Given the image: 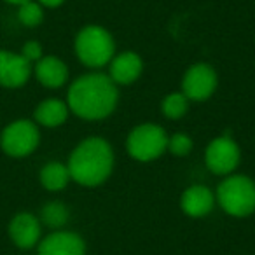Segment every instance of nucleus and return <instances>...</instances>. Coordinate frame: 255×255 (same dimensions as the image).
I'll use <instances>...</instances> for the list:
<instances>
[{"label": "nucleus", "instance_id": "1", "mask_svg": "<svg viewBox=\"0 0 255 255\" xmlns=\"http://www.w3.org/2000/svg\"><path fill=\"white\" fill-rule=\"evenodd\" d=\"M116 103L117 86L110 75H82L68 89V107L82 119H103L112 114Z\"/></svg>", "mask_w": 255, "mask_h": 255}, {"label": "nucleus", "instance_id": "2", "mask_svg": "<svg viewBox=\"0 0 255 255\" xmlns=\"http://www.w3.org/2000/svg\"><path fill=\"white\" fill-rule=\"evenodd\" d=\"M114 166L112 147L103 138H88L72 152L68 171L77 184L95 187L107 180Z\"/></svg>", "mask_w": 255, "mask_h": 255}, {"label": "nucleus", "instance_id": "3", "mask_svg": "<svg viewBox=\"0 0 255 255\" xmlns=\"http://www.w3.org/2000/svg\"><path fill=\"white\" fill-rule=\"evenodd\" d=\"M217 199L229 215L247 217L255 210V184L245 175H234L219 185Z\"/></svg>", "mask_w": 255, "mask_h": 255}, {"label": "nucleus", "instance_id": "4", "mask_svg": "<svg viewBox=\"0 0 255 255\" xmlns=\"http://www.w3.org/2000/svg\"><path fill=\"white\" fill-rule=\"evenodd\" d=\"M75 53L88 67H103L114 58V40L102 26H86L75 39Z\"/></svg>", "mask_w": 255, "mask_h": 255}, {"label": "nucleus", "instance_id": "5", "mask_svg": "<svg viewBox=\"0 0 255 255\" xmlns=\"http://www.w3.org/2000/svg\"><path fill=\"white\" fill-rule=\"evenodd\" d=\"M168 149V136L157 124L136 126L128 136V152L138 161H152Z\"/></svg>", "mask_w": 255, "mask_h": 255}, {"label": "nucleus", "instance_id": "6", "mask_svg": "<svg viewBox=\"0 0 255 255\" xmlns=\"http://www.w3.org/2000/svg\"><path fill=\"white\" fill-rule=\"evenodd\" d=\"M39 129L33 123L30 121H16L11 123L4 131H2V149L5 150V154L12 157H25L28 154H32L39 145Z\"/></svg>", "mask_w": 255, "mask_h": 255}, {"label": "nucleus", "instance_id": "7", "mask_svg": "<svg viewBox=\"0 0 255 255\" xmlns=\"http://www.w3.org/2000/svg\"><path fill=\"white\" fill-rule=\"evenodd\" d=\"M215 88L217 74L206 63H198L189 68L187 74L184 75V82H182V89H184L187 100H196V102L210 98Z\"/></svg>", "mask_w": 255, "mask_h": 255}, {"label": "nucleus", "instance_id": "8", "mask_svg": "<svg viewBox=\"0 0 255 255\" xmlns=\"http://www.w3.org/2000/svg\"><path fill=\"white\" fill-rule=\"evenodd\" d=\"M206 166L217 175L233 171L240 163V147L229 136L215 138L206 149Z\"/></svg>", "mask_w": 255, "mask_h": 255}, {"label": "nucleus", "instance_id": "9", "mask_svg": "<svg viewBox=\"0 0 255 255\" xmlns=\"http://www.w3.org/2000/svg\"><path fill=\"white\" fill-rule=\"evenodd\" d=\"M32 74V65L21 54L0 51V86L19 88L28 81Z\"/></svg>", "mask_w": 255, "mask_h": 255}, {"label": "nucleus", "instance_id": "10", "mask_svg": "<svg viewBox=\"0 0 255 255\" xmlns=\"http://www.w3.org/2000/svg\"><path fill=\"white\" fill-rule=\"evenodd\" d=\"M86 245L82 238L68 231H58L40 241L39 255H84Z\"/></svg>", "mask_w": 255, "mask_h": 255}, {"label": "nucleus", "instance_id": "11", "mask_svg": "<svg viewBox=\"0 0 255 255\" xmlns=\"http://www.w3.org/2000/svg\"><path fill=\"white\" fill-rule=\"evenodd\" d=\"M9 236L19 248H32L40 238V224L32 213H19L9 224Z\"/></svg>", "mask_w": 255, "mask_h": 255}, {"label": "nucleus", "instance_id": "12", "mask_svg": "<svg viewBox=\"0 0 255 255\" xmlns=\"http://www.w3.org/2000/svg\"><path fill=\"white\" fill-rule=\"evenodd\" d=\"M213 192L205 185H192L182 194V210L191 217H205L213 208Z\"/></svg>", "mask_w": 255, "mask_h": 255}, {"label": "nucleus", "instance_id": "13", "mask_svg": "<svg viewBox=\"0 0 255 255\" xmlns=\"http://www.w3.org/2000/svg\"><path fill=\"white\" fill-rule=\"evenodd\" d=\"M142 74V60L135 53H123L112 60L110 79L116 84H131Z\"/></svg>", "mask_w": 255, "mask_h": 255}, {"label": "nucleus", "instance_id": "14", "mask_svg": "<svg viewBox=\"0 0 255 255\" xmlns=\"http://www.w3.org/2000/svg\"><path fill=\"white\" fill-rule=\"evenodd\" d=\"M35 75L39 82L46 88H60L68 77V70L61 60L56 56H46L37 61Z\"/></svg>", "mask_w": 255, "mask_h": 255}, {"label": "nucleus", "instance_id": "15", "mask_svg": "<svg viewBox=\"0 0 255 255\" xmlns=\"http://www.w3.org/2000/svg\"><path fill=\"white\" fill-rule=\"evenodd\" d=\"M68 116V109L61 100H46L35 110V121L42 126L56 128L65 123Z\"/></svg>", "mask_w": 255, "mask_h": 255}, {"label": "nucleus", "instance_id": "16", "mask_svg": "<svg viewBox=\"0 0 255 255\" xmlns=\"http://www.w3.org/2000/svg\"><path fill=\"white\" fill-rule=\"evenodd\" d=\"M70 178L68 166H63L61 163H49L40 171V182L47 191H61L67 187Z\"/></svg>", "mask_w": 255, "mask_h": 255}, {"label": "nucleus", "instance_id": "17", "mask_svg": "<svg viewBox=\"0 0 255 255\" xmlns=\"http://www.w3.org/2000/svg\"><path fill=\"white\" fill-rule=\"evenodd\" d=\"M68 220V210L63 203H47L42 208V222L46 226L53 227V229H58V227L65 226Z\"/></svg>", "mask_w": 255, "mask_h": 255}, {"label": "nucleus", "instance_id": "18", "mask_svg": "<svg viewBox=\"0 0 255 255\" xmlns=\"http://www.w3.org/2000/svg\"><path fill=\"white\" fill-rule=\"evenodd\" d=\"M163 112L170 119H180L187 112V96L184 93L168 95L163 102Z\"/></svg>", "mask_w": 255, "mask_h": 255}, {"label": "nucleus", "instance_id": "19", "mask_svg": "<svg viewBox=\"0 0 255 255\" xmlns=\"http://www.w3.org/2000/svg\"><path fill=\"white\" fill-rule=\"evenodd\" d=\"M42 9L37 2H25V4L19 5V12H18V18L23 25L26 26H37L40 21H42Z\"/></svg>", "mask_w": 255, "mask_h": 255}, {"label": "nucleus", "instance_id": "20", "mask_svg": "<svg viewBox=\"0 0 255 255\" xmlns=\"http://www.w3.org/2000/svg\"><path fill=\"white\" fill-rule=\"evenodd\" d=\"M168 149L175 154V156H185V154L191 152L192 149V140L187 135H182L177 133L171 138H168Z\"/></svg>", "mask_w": 255, "mask_h": 255}, {"label": "nucleus", "instance_id": "21", "mask_svg": "<svg viewBox=\"0 0 255 255\" xmlns=\"http://www.w3.org/2000/svg\"><path fill=\"white\" fill-rule=\"evenodd\" d=\"M21 56L26 58V60L32 63V61H39L42 58V47H40L39 42L35 40H30L23 46V51H21Z\"/></svg>", "mask_w": 255, "mask_h": 255}, {"label": "nucleus", "instance_id": "22", "mask_svg": "<svg viewBox=\"0 0 255 255\" xmlns=\"http://www.w3.org/2000/svg\"><path fill=\"white\" fill-rule=\"evenodd\" d=\"M39 2L46 7H58V5L63 4V0H39Z\"/></svg>", "mask_w": 255, "mask_h": 255}, {"label": "nucleus", "instance_id": "23", "mask_svg": "<svg viewBox=\"0 0 255 255\" xmlns=\"http://www.w3.org/2000/svg\"><path fill=\"white\" fill-rule=\"evenodd\" d=\"M9 4H16V5H21L25 4V2H30V0H7Z\"/></svg>", "mask_w": 255, "mask_h": 255}]
</instances>
